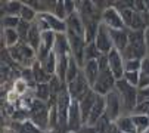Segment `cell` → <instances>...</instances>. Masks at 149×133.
Returning a JSON list of instances; mask_svg holds the SVG:
<instances>
[{
  "instance_id": "6da1fadb",
  "label": "cell",
  "mask_w": 149,
  "mask_h": 133,
  "mask_svg": "<svg viewBox=\"0 0 149 133\" xmlns=\"http://www.w3.org/2000/svg\"><path fill=\"white\" fill-rule=\"evenodd\" d=\"M115 89L121 98L123 104V116H132L137 106V90L139 87L127 83L124 78L117 80Z\"/></svg>"
},
{
  "instance_id": "7a4b0ae2",
  "label": "cell",
  "mask_w": 149,
  "mask_h": 133,
  "mask_svg": "<svg viewBox=\"0 0 149 133\" xmlns=\"http://www.w3.org/2000/svg\"><path fill=\"white\" fill-rule=\"evenodd\" d=\"M67 37H68V43H70L71 55L78 62L80 68H83L84 64H86V59H84V50H86V46H87L86 38H84V36H78L72 31H67Z\"/></svg>"
},
{
  "instance_id": "3957f363",
  "label": "cell",
  "mask_w": 149,
  "mask_h": 133,
  "mask_svg": "<svg viewBox=\"0 0 149 133\" xmlns=\"http://www.w3.org/2000/svg\"><path fill=\"white\" fill-rule=\"evenodd\" d=\"M115 84H117V78L114 77L112 71L108 68V70H103L99 73V77L96 80V83L93 84V90L100 95V96H106L111 90L115 89Z\"/></svg>"
},
{
  "instance_id": "277c9868",
  "label": "cell",
  "mask_w": 149,
  "mask_h": 133,
  "mask_svg": "<svg viewBox=\"0 0 149 133\" xmlns=\"http://www.w3.org/2000/svg\"><path fill=\"white\" fill-rule=\"evenodd\" d=\"M105 102H106V113L105 114L109 117V120L112 123H115L123 116V104H121V98L117 92V89L111 90L105 96Z\"/></svg>"
},
{
  "instance_id": "5b68a950",
  "label": "cell",
  "mask_w": 149,
  "mask_h": 133,
  "mask_svg": "<svg viewBox=\"0 0 149 133\" xmlns=\"http://www.w3.org/2000/svg\"><path fill=\"white\" fill-rule=\"evenodd\" d=\"M49 106L45 105L43 101H34L31 105V113L30 117L34 123V126L40 129H46L49 126V113H47Z\"/></svg>"
},
{
  "instance_id": "8992f818",
  "label": "cell",
  "mask_w": 149,
  "mask_h": 133,
  "mask_svg": "<svg viewBox=\"0 0 149 133\" xmlns=\"http://www.w3.org/2000/svg\"><path fill=\"white\" fill-rule=\"evenodd\" d=\"M67 89H68L70 96H71L72 99H75V101H81L84 96H86V95L92 90V87H90L89 81L86 80V77H84L83 71L78 74V77H77L72 83L67 84Z\"/></svg>"
},
{
  "instance_id": "52a82bcc",
  "label": "cell",
  "mask_w": 149,
  "mask_h": 133,
  "mask_svg": "<svg viewBox=\"0 0 149 133\" xmlns=\"http://www.w3.org/2000/svg\"><path fill=\"white\" fill-rule=\"evenodd\" d=\"M9 52H10V56L19 64L27 65V64H30V61H34L33 59L34 58V49L30 48V44H27L25 41H19L16 46L9 49Z\"/></svg>"
},
{
  "instance_id": "ba28073f",
  "label": "cell",
  "mask_w": 149,
  "mask_h": 133,
  "mask_svg": "<svg viewBox=\"0 0 149 133\" xmlns=\"http://www.w3.org/2000/svg\"><path fill=\"white\" fill-rule=\"evenodd\" d=\"M95 44L97 46V49L102 55H108L114 49V44H112V40H111V36H109V28L105 24H102V22H100L97 34H96Z\"/></svg>"
},
{
  "instance_id": "9c48e42d",
  "label": "cell",
  "mask_w": 149,
  "mask_h": 133,
  "mask_svg": "<svg viewBox=\"0 0 149 133\" xmlns=\"http://www.w3.org/2000/svg\"><path fill=\"white\" fill-rule=\"evenodd\" d=\"M102 24H105L111 30H123L125 28L123 18L115 8H106L102 12Z\"/></svg>"
},
{
  "instance_id": "30bf717a",
  "label": "cell",
  "mask_w": 149,
  "mask_h": 133,
  "mask_svg": "<svg viewBox=\"0 0 149 133\" xmlns=\"http://www.w3.org/2000/svg\"><path fill=\"white\" fill-rule=\"evenodd\" d=\"M108 61H109V70L112 71L114 77L117 80H121L124 77V58L121 52H118L117 49H112L108 53Z\"/></svg>"
},
{
  "instance_id": "8fae6325",
  "label": "cell",
  "mask_w": 149,
  "mask_h": 133,
  "mask_svg": "<svg viewBox=\"0 0 149 133\" xmlns=\"http://www.w3.org/2000/svg\"><path fill=\"white\" fill-rule=\"evenodd\" d=\"M83 124H84V121H83V117H81L78 101L72 99L71 106H70V114H68V130L70 132H78Z\"/></svg>"
},
{
  "instance_id": "7c38bea8",
  "label": "cell",
  "mask_w": 149,
  "mask_h": 133,
  "mask_svg": "<svg viewBox=\"0 0 149 133\" xmlns=\"http://www.w3.org/2000/svg\"><path fill=\"white\" fill-rule=\"evenodd\" d=\"M97 95V93H96ZM106 113V102H105V96H100L97 95L96 96V102L93 105V109L89 116V120H87V124L86 126H90V127H95V124L105 116Z\"/></svg>"
},
{
  "instance_id": "4fadbf2b",
  "label": "cell",
  "mask_w": 149,
  "mask_h": 133,
  "mask_svg": "<svg viewBox=\"0 0 149 133\" xmlns=\"http://www.w3.org/2000/svg\"><path fill=\"white\" fill-rule=\"evenodd\" d=\"M129 28H123V30H111L109 28V36L114 44V49H117L118 52H123L127 44H129Z\"/></svg>"
},
{
  "instance_id": "5bb4252c",
  "label": "cell",
  "mask_w": 149,
  "mask_h": 133,
  "mask_svg": "<svg viewBox=\"0 0 149 133\" xmlns=\"http://www.w3.org/2000/svg\"><path fill=\"white\" fill-rule=\"evenodd\" d=\"M96 92L92 90L84 96L81 101H78V105H80V111H81V117H83V121H84V124H87V120H89V116H90V113H92V109H93V105H95V102H96Z\"/></svg>"
},
{
  "instance_id": "9a60e30c",
  "label": "cell",
  "mask_w": 149,
  "mask_h": 133,
  "mask_svg": "<svg viewBox=\"0 0 149 133\" xmlns=\"http://www.w3.org/2000/svg\"><path fill=\"white\" fill-rule=\"evenodd\" d=\"M81 71H83L84 77H86V80L89 81L90 87H93V84L96 83V80L99 77V73H100L97 61H86V64H84V66L81 68Z\"/></svg>"
},
{
  "instance_id": "2e32d148",
  "label": "cell",
  "mask_w": 149,
  "mask_h": 133,
  "mask_svg": "<svg viewBox=\"0 0 149 133\" xmlns=\"http://www.w3.org/2000/svg\"><path fill=\"white\" fill-rule=\"evenodd\" d=\"M65 22H67L68 31H72V33H75L78 36H84V22H83V19H81L78 12L70 15Z\"/></svg>"
},
{
  "instance_id": "e0dca14e",
  "label": "cell",
  "mask_w": 149,
  "mask_h": 133,
  "mask_svg": "<svg viewBox=\"0 0 149 133\" xmlns=\"http://www.w3.org/2000/svg\"><path fill=\"white\" fill-rule=\"evenodd\" d=\"M115 126H117V129H118L121 133H137L132 116H121V117L115 121Z\"/></svg>"
},
{
  "instance_id": "ac0fdd59",
  "label": "cell",
  "mask_w": 149,
  "mask_h": 133,
  "mask_svg": "<svg viewBox=\"0 0 149 133\" xmlns=\"http://www.w3.org/2000/svg\"><path fill=\"white\" fill-rule=\"evenodd\" d=\"M40 65L49 76H53L56 73V68H58V56H56V53L52 52L50 55H47L43 61L40 62Z\"/></svg>"
},
{
  "instance_id": "d6986e66",
  "label": "cell",
  "mask_w": 149,
  "mask_h": 133,
  "mask_svg": "<svg viewBox=\"0 0 149 133\" xmlns=\"http://www.w3.org/2000/svg\"><path fill=\"white\" fill-rule=\"evenodd\" d=\"M140 78H139V89L149 87V56L142 59V66H140Z\"/></svg>"
},
{
  "instance_id": "ffe728a7",
  "label": "cell",
  "mask_w": 149,
  "mask_h": 133,
  "mask_svg": "<svg viewBox=\"0 0 149 133\" xmlns=\"http://www.w3.org/2000/svg\"><path fill=\"white\" fill-rule=\"evenodd\" d=\"M27 43L34 50H38L40 43H41V34H40V28L37 24H33V27L28 33V37H27Z\"/></svg>"
},
{
  "instance_id": "44dd1931",
  "label": "cell",
  "mask_w": 149,
  "mask_h": 133,
  "mask_svg": "<svg viewBox=\"0 0 149 133\" xmlns=\"http://www.w3.org/2000/svg\"><path fill=\"white\" fill-rule=\"evenodd\" d=\"M80 73H81L80 65H78V62L74 59V56L71 55L70 62H68V71H67V84L72 83V81L78 77V74H80Z\"/></svg>"
},
{
  "instance_id": "7402d4cb",
  "label": "cell",
  "mask_w": 149,
  "mask_h": 133,
  "mask_svg": "<svg viewBox=\"0 0 149 133\" xmlns=\"http://www.w3.org/2000/svg\"><path fill=\"white\" fill-rule=\"evenodd\" d=\"M33 73H34V80L37 81V84H41V83H49L52 76H49L43 68H41L40 62H34L33 65Z\"/></svg>"
},
{
  "instance_id": "603a6c76",
  "label": "cell",
  "mask_w": 149,
  "mask_h": 133,
  "mask_svg": "<svg viewBox=\"0 0 149 133\" xmlns=\"http://www.w3.org/2000/svg\"><path fill=\"white\" fill-rule=\"evenodd\" d=\"M132 118H133L137 133H145L149 129V117L142 116V114H132Z\"/></svg>"
},
{
  "instance_id": "cb8c5ba5",
  "label": "cell",
  "mask_w": 149,
  "mask_h": 133,
  "mask_svg": "<svg viewBox=\"0 0 149 133\" xmlns=\"http://www.w3.org/2000/svg\"><path fill=\"white\" fill-rule=\"evenodd\" d=\"M36 96L40 99V101H49L50 96H52V90H50V84L49 83H41V84H37L36 87Z\"/></svg>"
},
{
  "instance_id": "d4e9b609",
  "label": "cell",
  "mask_w": 149,
  "mask_h": 133,
  "mask_svg": "<svg viewBox=\"0 0 149 133\" xmlns=\"http://www.w3.org/2000/svg\"><path fill=\"white\" fill-rule=\"evenodd\" d=\"M100 56H102V53L99 52V49L95 44V41L93 43H87L86 50H84V59H86V61H97Z\"/></svg>"
},
{
  "instance_id": "484cf974",
  "label": "cell",
  "mask_w": 149,
  "mask_h": 133,
  "mask_svg": "<svg viewBox=\"0 0 149 133\" xmlns=\"http://www.w3.org/2000/svg\"><path fill=\"white\" fill-rule=\"evenodd\" d=\"M19 40H21V37H19V34H18L16 30H12V28H6L5 30V44H6L9 49L13 48V46H16Z\"/></svg>"
},
{
  "instance_id": "4316f807",
  "label": "cell",
  "mask_w": 149,
  "mask_h": 133,
  "mask_svg": "<svg viewBox=\"0 0 149 133\" xmlns=\"http://www.w3.org/2000/svg\"><path fill=\"white\" fill-rule=\"evenodd\" d=\"M3 5H5V12L9 16H16L18 13H21L22 6H24V3H21V2H5Z\"/></svg>"
},
{
  "instance_id": "83f0119b",
  "label": "cell",
  "mask_w": 149,
  "mask_h": 133,
  "mask_svg": "<svg viewBox=\"0 0 149 133\" xmlns=\"http://www.w3.org/2000/svg\"><path fill=\"white\" fill-rule=\"evenodd\" d=\"M21 19L22 21H27V22H31L34 18H36V9H33L31 6H28V5H25L24 3V6H22V10H21Z\"/></svg>"
},
{
  "instance_id": "f1b7e54d",
  "label": "cell",
  "mask_w": 149,
  "mask_h": 133,
  "mask_svg": "<svg viewBox=\"0 0 149 133\" xmlns=\"http://www.w3.org/2000/svg\"><path fill=\"white\" fill-rule=\"evenodd\" d=\"M142 59H127L124 61V73L125 71H140Z\"/></svg>"
},
{
  "instance_id": "f546056e",
  "label": "cell",
  "mask_w": 149,
  "mask_h": 133,
  "mask_svg": "<svg viewBox=\"0 0 149 133\" xmlns=\"http://www.w3.org/2000/svg\"><path fill=\"white\" fill-rule=\"evenodd\" d=\"M19 22H21V19H19L18 16H9V15H6V16L3 18V27H5V30H6V28L16 30L18 25H19Z\"/></svg>"
},
{
  "instance_id": "4dcf8cb0",
  "label": "cell",
  "mask_w": 149,
  "mask_h": 133,
  "mask_svg": "<svg viewBox=\"0 0 149 133\" xmlns=\"http://www.w3.org/2000/svg\"><path fill=\"white\" fill-rule=\"evenodd\" d=\"M127 83H130L133 86H139V78H140V74L139 71H125L124 73V77H123Z\"/></svg>"
},
{
  "instance_id": "1f68e13d",
  "label": "cell",
  "mask_w": 149,
  "mask_h": 133,
  "mask_svg": "<svg viewBox=\"0 0 149 133\" xmlns=\"http://www.w3.org/2000/svg\"><path fill=\"white\" fill-rule=\"evenodd\" d=\"M55 16H58L59 19H63V18L67 16L65 3H63V2H56V6H55Z\"/></svg>"
},
{
  "instance_id": "d6a6232c",
  "label": "cell",
  "mask_w": 149,
  "mask_h": 133,
  "mask_svg": "<svg viewBox=\"0 0 149 133\" xmlns=\"http://www.w3.org/2000/svg\"><path fill=\"white\" fill-rule=\"evenodd\" d=\"M149 101V87H143L137 90V104Z\"/></svg>"
},
{
  "instance_id": "836d02e7",
  "label": "cell",
  "mask_w": 149,
  "mask_h": 133,
  "mask_svg": "<svg viewBox=\"0 0 149 133\" xmlns=\"http://www.w3.org/2000/svg\"><path fill=\"white\" fill-rule=\"evenodd\" d=\"M65 3V10H67V18L72 13H75V8H77V3L75 2H63Z\"/></svg>"
},
{
  "instance_id": "e575fe53",
  "label": "cell",
  "mask_w": 149,
  "mask_h": 133,
  "mask_svg": "<svg viewBox=\"0 0 149 133\" xmlns=\"http://www.w3.org/2000/svg\"><path fill=\"white\" fill-rule=\"evenodd\" d=\"M145 44H146V50H148V56H149V27H146V30H145Z\"/></svg>"
},
{
  "instance_id": "d590c367",
  "label": "cell",
  "mask_w": 149,
  "mask_h": 133,
  "mask_svg": "<svg viewBox=\"0 0 149 133\" xmlns=\"http://www.w3.org/2000/svg\"><path fill=\"white\" fill-rule=\"evenodd\" d=\"M106 133H120V130L117 129L115 123H111V126H109V129H108V130H106Z\"/></svg>"
},
{
  "instance_id": "8d00e7d4",
  "label": "cell",
  "mask_w": 149,
  "mask_h": 133,
  "mask_svg": "<svg viewBox=\"0 0 149 133\" xmlns=\"http://www.w3.org/2000/svg\"><path fill=\"white\" fill-rule=\"evenodd\" d=\"M120 133H121V132H120Z\"/></svg>"
}]
</instances>
